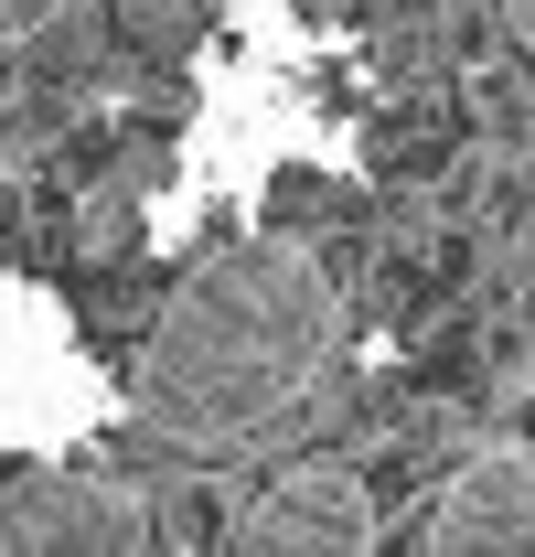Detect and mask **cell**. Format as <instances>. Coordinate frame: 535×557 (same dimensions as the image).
<instances>
[{
    "instance_id": "6da1fadb",
    "label": "cell",
    "mask_w": 535,
    "mask_h": 557,
    "mask_svg": "<svg viewBox=\"0 0 535 557\" xmlns=\"http://www.w3.org/2000/svg\"><path fill=\"white\" fill-rule=\"evenodd\" d=\"M333 354V278L289 236H247L225 258H203L150 344H139V408L172 440H258L268 418L311 397Z\"/></svg>"
},
{
    "instance_id": "7a4b0ae2",
    "label": "cell",
    "mask_w": 535,
    "mask_h": 557,
    "mask_svg": "<svg viewBox=\"0 0 535 557\" xmlns=\"http://www.w3.org/2000/svg\"><path fill=\"white\" fill-rule=\"evenodd\" d=\"M225 547L247 557H353L375 547V493L353 483V472H333V461H311V472H278V483H258L247 504H236V525H225Z\"/></svg>"
},
{
    "instance_id": "3957f363",
    "label": "cell",
    "mask_w": 535,
    "mask_h": 557,
    "mask_svg": "<svg viewBox=\"0 0 535 557\" xmlns=\"http://www.w3.org/2000/svg\"><path fill=\"white\" fill-rule=\"evenodd\" d=\"M150 504L97 472H22L0 493V547H139Z\"/></svg>"
},
{
    "instance_id": "277c9868",
    "label": "cell",
    "mask_w": 535,
    "mask_h": 557,
    "mask_svg": "<svg viewBox=\"0 0 535 557\" xmlns=\"http://www.w3.org/2000/svg\"><path fill=\"white\" fill-rule=\"evenodd\" d=\"M418 547H535V450H514V440L471 450L461 472L428 493Z\"/></svg>"
},
{
    "instance_id": "5b68a950",
    "label": "cell",
    "mask_w": 535,
    "mask_h": 557,
    "mask_svg": "<svg viewBox=\"0 0 535 557\" xmlns=\"http://www.w3.org/2000/svg\"><path fill=\"white\" fill-rule=\"evenodd\" d=\"M65 0H0V44H22V33H43Z\"/></svg>"
},
{
    "instance_id": "8992f818",
    "label": "cell",
    "mask_w": 535,
    "mask_h": 557,
    "mask_svg": "<svg viewBox=\"0 0 535 557\" xmlns=\"http://www.w3.org/2000/svg\"><path fill=\"white\" fill-rule=\"evenodd\" d=\"M503 33L525 44V65H535V0H503Z\"/></svg>"
}]
</instances>
